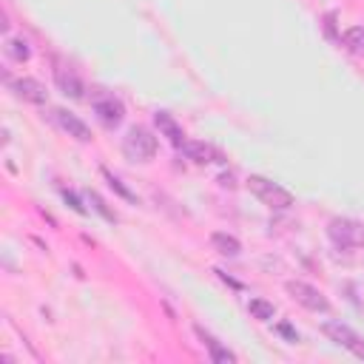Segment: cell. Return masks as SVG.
Returning a JSON list of instances; mask_svg holds the SVG:
<instances>
[{"label": "cell", "instance_id": "9a60e30c", "mask_svg": "<svg viewBox=\"0 0 364 364\" xmlns=\"http://www.w3.org/2000/svg\"><path fill=\"white\" fill-rule=\"evenodd\" d=\"M338 40H341V46H344L347 51L364 54V26H350V28H344V34H341Z\"/></svg>", "mask_w": 364, "mask_h": 364}, {"label": "cell", "instance_id": "e0dca14e", "mask_svg": "<svg viewBox=\"0 0 364 364\" xmlns=\"http://www.w3.org/2000/svg\"><path fill=\"white\" fill-rule=\"evenodd\" d=\"M100 173L105 176V182H108V188H111V191H117V193H119L122 199H128V202H136V193H134V191H131V188H128L117 173H111L108 168H100Z\"/></svg>", "mask_w": 364, "mask_h": 364}, {"label": "cell", "instance_id": "7402d4cb", "mask_svg": "<svg viewBox=\"0 0 364 364\" xmlns=\"http://www.w3.org/2000/svg\"><path fill=\"white\" fill-rule=\"evenodd\" d=\"M219 185H222V188H236L233 173H230V171H228V173H219Z\"/></svg>", "mask_w": 364, "mask_h": 364}, {"label": "cell", "instance_id": "8fae6325", "mask_svg": "<svg viewBox=\"0 0 364 364\" xmlns=\"http://www.w3.org/2000/svg\"><path fill=\"white\" fill-rule=\"evenodd\" d=\"M154 125H156L159 136H165V139H168L171 145H176V148H182V142L188 139L185 131H182V125H179L168 111H156V114H154Z\"/></svg>", "mask_w": 364, "mask_h": 364}, {"label": "cell", "instance_id": "277c9868", "mask_svg": "<svg viewBox=\"0 0 364 364\" xmlns=\"http://www.w3.org/2000/svg\"><path fill=\"white\" fill-rule=\"evenodd\" d=\"M284 290H287V296H290L296 304H301L304 310H310V313H330L327 296H324L318 287H313L310 282L287 279V282H284Z\"/></svg>", "mask_w": 364, "mask_h": 364}, {"label": "cell", "instance_id": "5b68a950", "mask_svg": "<svg viewBox=\"0 0 364 364\" xmlns=\"http://www.w3.org/2000/svg\"><path fill=\"white\" fill-rule=\"evenodd\" d=\"M91 108H94V114L100 117V122H102L105 128H119L122 119H125V105H122V100L114 97V94L94 91V94H91Z\"/></svg>", "mask_w": 364, "mask_h": 364}, {"label": "cell", "instance_id": "5bb4252c", "mask_svg": "<svg viewBox=\"0 0 364 364\" xmlns=\"http://www.w3.org/2000/svg\"><path fill=\"white\" fill-rule=\"evenodd\" d=\"M3 51H6V57H11L14 63H28V57H31V48H28V43H26L23 37H6Z\"/></svg>", "mask_w": 364, "mask_h": 364}, {"label": "cell", "instance_id": "ba28073f", "mask_svg": "<svg viewBox=\"0 0 364 364\" xmlns=\"http://www.w3.org/2000/svg\"><path fill=\"white\" fill-rule=\"evenodd\" d=\"M11 91H14V97H20V100H26L31 105H46L48 102L46 85L40 80H34V77H17L11 82Z\"/></svg>", "mask_w": 364, "mask_h": 364}, {"label": "cell", "instance_id": "4fadbf2b", "mask_svg": "<svg viewBox=\"0 0 364 364\" xmlns=\"http://www.w3.org/2000/svg\"><path fill=\"white\" fill-rule=\"evenodd\" d=\"M210 247L219 253V256H239L242 253V242L233 236V233H225V230H213L210 233Z\"/></svg>", "mask_w": 364, "mask_h": 364}, {"label": "cell", "instance_id": "8992f818", "mask_svg": "<svg viewBox=\"0 0 364 364\" xmlns=\"http://www.w3.org/2000/svg\"><path fill=\"white\" fill-rule=\"evenodd\" d=\"M321 333H324L330 341H336L338 347L350 350L353 355H358V353L364 350V338H361L353 327H347V324H341V321H324V324H321Z\"/></svg>", "mask_w": 364, "mask_h": 364}, {"label": "cell", "instance_id": "ac0fdd59", "mask_svg": "<svg viewBox=\"0 0 364 364\" xmlns=\"http://www.w3.org/2000/svg\"><path fill=\"white\" fill-rule=\"evenodd\" d=\"M85 199L91 202V208H94V210H97V213H100L105 222H117V219H119V216H117V213L108 208V202H105V199H102L97 191H85Z\"/></svg>", "mask_w": 364, "mask_h": 364}, {"label": "cell", "instance_id": "7c38bea8", "mask_svg": "<svg viewBox=\"0 0 364 364\" xmlns=\"http://www.w3.org/2000/svg\"><path fill=\"white\" fill-rule=\"evenodd\" d=\"M54 82H57V88H60L65 97H71V100H82V97H85V85H82V80H80L71 68L57 65V68H54Z\"/></svg>", "mask_w": 364, "mask_h": 364}, {"label": "cell", "instance_id": "6da1fadb", "mask_svg": "<svg viewBox=\"0 0 364 364\" xmlns=\"http://www.w3.org/2000/svg\"><path fill=\"white\" fill-rule=\"evenodd\" d=\"M245 182H247V191H250L262 205H267L270 210H287V208L293 205V193H290L287 188H282L279 182L267 179V176L250 173Z\"/></svg>", "mask_w": 364, "mask_h": 364}, {"label": "cell", "instance_id": "2e32d148", "mask_svg": "<svg viewBox=\"0 0 364 364\" xmlns=\"http://www.w3.org/2000/svg\"><path fill=\"white\" fill-rule=\"evenodd\" d=\"M247 310H250V316L256 318V321H270L273 316H276V307H273V301H267V299H250L247 301Z\"/></svg>", "mask_w": 364, "mask_h": 364}, {"label": "cell", "instance_id": "7a4b0ae2", "mask_svg": "<svg viewBox=\"0 0 364 364\" xmlns=\"http://www.w3.org/2000/svg\"><path fill=\"white\" fill-rule=\"evenodd\" d=\"M122 154L128 162H151L156 156V136L145 125H131L122 136Z\"/></svg>", "mask_w": 364, "mask_h": 364}, {"label": "cell", "instance_id": "d6986e66", "mask_svg": "<svg viewBox=\"0 0 364 364\" xmlns=\"http://www.w3.org/2000/svg\"><path fill=\"white\" fill-rule=\"evenodd\" d=\"M60 193H63V202H65V205H68V208H71V210H77V213H80V216H85V213H88V208H85V205H82V202H80V196H77V193H74V191H68V188H63V191H60Z\"/></svg>", "mask_w": 364, "mask_h": 364}, {"label": "cell", "instance_id": "44dd1931", "mask_svg": "<svg viewBox=\"0 0 364 364\" xmlns=\"http://www.w3.org/2000/svg\"><path fill=\"white\" fill-rule=\"evenodd\" d=\"M213 273H216V276H219V279H222V282H228V284H230V287H236V290H242V282H236V279H230V276H228V273H225V270H219V267H216V270H213Z\"/></svg>", "mask_w": 364, "mask_h": 364}, {"label": "cell", "instance_id": "52a82bcc", "mask_svg": "<svg viewBox=\"0 0 364 364\" xmlns=\"http://www.w3.org/2000/svg\"><path fill=\"white\" fill-rule=\"evenodd\" d=\"M193 333H196V338L202 341V347L208 350L210 361H216V364H236V361H239V355H236L233 350H228L216 336H210L202 324H193Z\"/></svg>", "mask_w": 364, "mask_h": 364}, {"label": "cell", "instance_id": "9c48e42d", "mask_svg": "<svg viewBox=\"0 0 364 364\" xmlns=\"http://www.w3.org/2000/svg\"><path fill=\"white\" fill-rule=\"evenodd\" d=\"M54 119H57V125H60L68 136H74L77 142H91V139H94L91 128H88L77 114H71V111H65V108H54Z\"/></svg>", "mask_w": 364, "mask_h": 364}, {"label": "cell", "instance_id": "ffe728a7", "mask_svg": "<svg viewBox=\"0 0 364 364\" xmlns=\"http://www.w3.org/2000/svg\"><path fill=\"white\" fill-rule=\"evenodd\" d=\"M276 333H279L282 338H287V341H299V333H296L287 321H279V324H276Z\"/></svg>", "mask_w": 364, "mask_h": 364}, {"label": "cell", "instance_id": "30bf717a", "mask_svg": "<svg viewBox=\"0 0 364 364\" xmlns=\"http://www.w3.org/2000/svg\"><path fill=\"white\" fill-rule=\"evenodd\" d=\"M182 154L191 162H196V165H210V162H219L222 159V154L210 142H202V139H185L182 142Z\"/></svg>", "mask_w": 364, "mask_h": 364}, {"label": "cell", "instance_id": "3957f363", "mask_svg": "<svg viewBox=\"0 0 364 364\" xmlns=\"http://www.w3.org/2000/svg\"><path fill=\"white\" fill-rule=\"evenodd\" d=\"M327 236H330V242L336 247H344V250L358 247V250H364V222H358V219L333 216L327 222Z\"/></svg>", "mask_w": 364, "mask_h": 364}]
</instances>
